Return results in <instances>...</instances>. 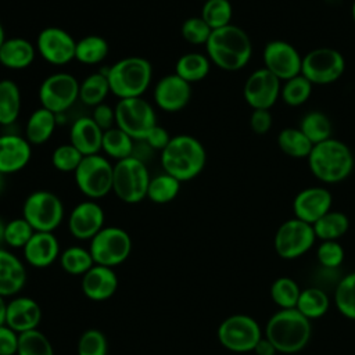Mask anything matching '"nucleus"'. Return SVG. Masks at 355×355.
I'll use <instances>...</instances> for the list:
<instances>
[{"label": "nucleus", "mask_w": 355, "mask_h": 355, "mask_svg": "<svg viewBox=\"0 0 355 355\" xmlns=\"http://www.w3.org/2000/svg\"><path fill=\"white\" fill-rule=\"evenodd\" d=\"M205 50L211 64L233 72L244 68L251 60L252 43L243 28L230 24L212 31Z\"/></svg>", "instance_id": "obj_1"}, {"label": "nucleus", "mask_w": 355, "mask_h": 355, "mask_svg": "<svg viewBox=\"0 0 355 355\" xmlns=\"http://www.w3.org/2000/svg\"><path fill=\"white\" fill-rule=\"evenodd\" d=\"M207 164V151L202 143L190 135H176L161 151V166L179 182L197 178Z\"/></svg>", "instance_id": "obj_2"}, {"label": "nucleus", "mask_w": 355, "mask_h": 355, "mask_svg": "<svg viewBox=\"0 0 355 355\" xmlns=\"http://www.w3.org/2000/svg\"><path fill=\"white\" fill-rule=\"evenodd\" d=\"M306 159L312 175L323 183L345 180L355 165L349 147L333 137L315 144Z\"/></svg>", "instance_id": "obj_3"}, {"label": "nucleus", "mask_w": 355, "mask_h": 355, "mask_svg": "<svg viewBox=\"0 0 355 355\" xmlns=\"http://www.w3.org/2000/svg\"><path fill=\"white\" fill-rule=\"evenodd\" d=\"M265 333L277 352L295 354L308 344L312 326L298 309H280L268 320Z\"/></svg>", "instance_id": "obj_4"}, {"label": "nucleus", "mask_w": 355, "mask_h": 355, "mask_svg": "<svg viewBox=\"0 0 355 355\" xmlns=\"http://www.w3.org/2000/svg\"><path fill=\"white\" fill-rule=\"evenodd\" d=\"M110 90L119 100L143 97L153 79L151 62L143 57H125L103 71Z\"/></svg>", "instance_id": "obj_5"}, {"label": "nucleus", "mask_w": 355, "mask_h": 355, "mask_svg": "<svg viewBox=\"0 0 355 355\" xmlns=\"http://www.w3.org/2000/svg\"><path fill=\"white\" fill-rule=\"evenodd\" d=\"M150 179L147 164L132 155L114 164L112 191L121 201L137 204L147 198Z\"/></svg>", "instance_id": "obj_6"}, {"label": "nucleus", "mask_w": 355, "mask_h": 355, "mask_svg": "<svg viewBox=\"0 0 355 355\" xmlns=\"http://www.w3.org/2000/svg\"><path fill=\"white\" fill-rule=\"evenodd\" d=\"M79 191L87 200H100L112 191L114 165L101 154L85 155L73 172Z\"/></svg>", "instance_id": "obj_7"}, {"label": "nucleus", "mask_w": 355, "mask_h": 355, "mask_svg": "<svg viewBox=\"0 0 355 355\" xmlns=\"http://www.w3.org/2000/svg\"><path fill=\"white\" fill-rule=\"evenodd\" d=\"M64 204L61 198L49 190L32 191L24 201L22 218L35 232H54L64 219Z\"/></svg>", "instance_id": "obj_8"}, {"label": "nucleus", "mask_w": 355, "mask_h": 355, "mask_svg": "<svg viewBox=\"0 0 355 355\" xmlns=\"http://www.w3.org/2000/svg\"><path fill=\"white\" fill-rule=\"evenodd\" d=\"M114 108L115 126L126 132L133 140H144L150 130L158 125L154 107L143 97L122 98Z\"/></svg>", "instance_id": "obj_9"}, {"label": "nucleus", "mask_w": 355, "mask_h": 355, "mask_svg": "<svg viewBox=\"0 0 355 355\" xmlns=\"http://www.w3.org/2000/svg\"><path fill=\"white\" fill-rule=\"evenodd\" d=\"M89 251L96 265L108 268L123 263L132 251L129 233L118 226H104L92 240Z\"/></svg>", "instance_id": "obj_10"}, {"label": "nucleus", "mask_w": 355, "mask_h": 355, "mask_svg": "<svg viewBox=\"0 0 355 355\" xmlns=\"http://www.w3.org/2000/svg\"><path fill=\"white\" fill-rule=\"evenodd\" d=\"M345 71L344 55L331 47H318L302 57L301 75L312 85H330Z\"/></svg>", "instance_id": "obj_11"}, {"label": "nucleus", "mask_w": 355, "mask_h": 355, "mask_svg": "<svg viewBox=\"0 0 355 355\" xmlns=\"http://www.w3.org/2000/svg\"><path fill=\"white\" fill-rule=\"evenodd\" d=\"M79 80L68 72L49 75L39 87V101L43 108L55 115L64 114L79 100Z\"/></svg>", "instance_id": "obj_12"}, {"label": "nucleus", "mask_w": 355, "mask_h": 355, "mask_svg": "<svg viewBox=\"0 0 355 355\" xmlns=\"http://www.w3.org/2000/svg\"><path fill=\"white\" fill-rule=\"evenodd\" d=\"M216 336L222 347L233 352L254 351L255 345L262 338L258 322L254 318L243 313L232 315L222 320Z\"/></svg>", "instance_id": "obj_13"}, {"label": "nucleus", "mask_w": 355, "mask_h": 355, "mask_svg": "<svg viewBox=\"0 0 355 355\" xmlns=\"http://www.w3.org/2000/svg\"><path fill=\"white\" fill-rule=\"evenodd\" d=\"M316 240L312 225L297 218L283 222L275 234L273 245L283 259H295L311 250Z\"/></svg>", "instance_id": "obj_14"}, {"label": "nucleus", "mask_w": 355, "mask_h": 355, "mask_svg": "<svg viewBox=\"0 0 355 355\" xmlns=\"http://www.w3.org/2000/svg\"><path fill=\"white\" fill-rule=\"evenodd\" d=\"M76 40L62 28L47 26L36 37V51L50 65L62 67L75 60Z\"/></svg>", "instance_id": "obj_15"}, {"label": "nucleus", "mask_w": 355, "mask_h": 355, "mask_svg": "<svg viewBox=\"0 0 355 355\" xmlns=\"http://www.w3.org/2000/svg\"><path fill=\"white\" fill-rule=\"evenodd\" d=\"M263 68L270 71L280 80H288L301 73L302 55L286 40H270L262 51Z\"/></svg>", "instance_id": "obj_16"}, {"label": "nucleus", "mask_w": 355, "mask_h": 355, "mask_svg": "<svg viewBox=\"0 0 355 355\" xmlns=\"http://www.w3.org/2000/svg\"><path fill=\"white\" fill-rule=\"evenodd\" d=\"M282 80L266 68L254 71L245 80L243 96L252 110H270L280 97Z\"/></svg>", "instance_id": "obj_17"}, {"label": "nucleus", "mask_w": 355, "mask_h": 355, "mask_svg": "<svg viewBox=\"0 0 355 355\" xmlns=\"http://www.w3.org/2000/svg\"><path fill=\"white\" fill-rule=\"evenodd\" d=\"M104 209L94 200L80 201L68 216V230L78 240H92L104 227Z\"/></svg>", "instance_id": "obj_18"}, {"label": "nucleus", "mask_w": 355, "mask_h": 355, "mask_svg": "<svg viewBox=\"0 0 355 355\" xmlns=\"http://www.w3.org/2000/svg\"><path fill=\"white\" fill-rule=\"evenodd\" d=\"M153 98L159 110L178 112L189 104L191 98V85L175 72L165 75L155 83Z\"/></svg>", "instance_id": "obj_19"}, {"label": "nucleus", "mask_w": 355, "mask_h": 355, "mask_svg": "<svg viewBox=\"0 0 355 355\" xmlns=\"http://www.w3.org/2000/svg\"><path fill=\"white\" fill-rule=\"evenodd\" d=\"M333 197L330 191L320 186L306 187L297 193L293 201L294 218L313 225L331 208Z\"/></svg>", "instance_id": "obj_20"}, {"label": "nucleus", "mask_w": 355, "mask_h": 355, "mask_svg": "<svg viewBox=\"0 0 355 355\" xmlns=\"http://www.w3.org/2000/svg\"><path fill=\"white\" fill-rule=\"evenodd\" d=\"M32 158V144L25 136L15 133L0 135V172L12 175L22 171Z\"/></svg>", "instance_id": "obj_21"}, {"label": "nucleus", "mask_w": 355, "mask_h": 355, "mask_svg": "<svg viewBox=\"0 0 355 355\" xmlns=\"http://www.w3.org/2000/svg\"><path fill=\"white\" fill-rule=\"evenodd\" d=\"M42 320V308L31 297H14L7 302L6 324L18 334L39 327Z\"/></svg>", "instance_id": "obj_22"}, {"label": "nucleus", "mask_w": 355, "mask_h": 355, "mask_svg": "<svg viewBox=\"0 0 355 355\" xmlns=\"http://www.w3.org/2000/svg\"><path fill=\"white\" fill-rule=\"evenodd\" d=\"M82 291L92 301H105L111 298L118 288V276L114 268L93 265L82 276Z\"/></svg>", "instance_id": "obj_23"}, {"label": "nucleus", "mask_w": 355, "mask_h": 355, "mask_svg": "<svg viewBox=\"0 0 355 355\" xmlns=\"http://www.w3.org/2000/svg\"><path fill=\"white\" fill-rule=\"evenodd\" d=\"M22 251L31 266L43 269L60 258V243L53 232H35Z\"/></svg>", "instance_id": "obj_24"}, {"label": "nucleus", "mask_w": 355, "mask_h": 355, "mask_svg": "<svg viewBox=\"0 0 355 355\" xmlns=\"http://www.w3.org/2000/svg\"><path fill=\"white\" fill-rule=\"evenodd\" d=\"M26 268L24 262L6 248H0V295L14 297L26 283Z\"/></svg>", "instance_id": "obj_25"}, {"label": "nucleus", "mask_w": 355, "mask_h": 355, "mask_svg": "<svg viewBox=\"0 0 355 355\" xmlns=\"http://www.w3.org/2000/svg\"><path fill=\"white\" fill-rule=\"evenodd\" d=\"M103 130L92 116H79L69 129V143L85 155L100 154Z\"/></svg>", "instance_id": "obj_26"}, {"label": "nucleus", "mask_w": 355, "mask_h": 355, "mask_svg": "<svg viewBox=\"0 0 355 355\" xmlns=\"http://www.w3.org/2000/svg\"><path fill=\"white\" fill-rule=\"evenodd\" d=\"M35 57L36 46L25 37H7L0 46V65L8 69H25Z\"/></svg>", "instance_id": "obj_27"}, {"label": "nucleus", "mask_w": 355, "mask_h": 355, "mask_svg": "<svg viewBox=\"0 0 355 355\" xmlns=\"http://www.w3.org/2000/svg\"><path fill=\"white\" fill-rule=\"evenodd\" d=\"M55 126H57V115L49 111L47 108L39 107L29 115L26 121L25 137L31 144H35V146L44 144L54 135Z\"/></svg>", "instance_id": "obj_28"}, {"label": "nucleus", "mask_w": 355, "mask_h": 355, "mask_svg": "<svg viewBox=\"0 0 355 355\" xmlns=\"http://www.w3.org/2000/svg\"><path fill=\"white\" fill-rule=\"evenodd\" d=\"M22 97L17 82L12 79H0V125H12L21 112Z\"/></svg>", "instance_id": "obj_29"}, {"label": "nucleus", "mask_w": 355, "mask_h": 355, "mask_svg": "<svg viewBox=\"0 0 355 355\" xmlns=\"http://www.w3.org/2000/svg\"><path fill=\"white\" fill-rule=\"evenodd\" d=\"M209 58L205 54L196 51L180 55L175 65V73L190 85L202 80L209 73Z\"/></svg>", "instance_id": "obj_30"}, {"label": "nucleus", "mask_w": 355, "mask_h": 355, "mask_svg": "<svg viewBox=\"0 0 355 355\" xmlns=\"http://www.w3.org/2000/svg\"><path fill=\"white\" fill-rule=\"evenodd\" d=\"M108 51V42L103 36L87 35L76 40L75 60L83 65H97L107 58Z\"/></svg>", "instance_id": "obj_31"}, {"label": "nucleus", "mask_w": 355, "mask_h": 355, "mask_svg": "<svg viewBox=\"0 0 355 355\" xmlns=\"http://www.w3.org/2000/svg\"><path fill=\"white\" fill-rule=\"evenodd\" d=\"M135 141L136 140H133L126 132H123L118 126H114L108 130H104L101 140V151L107 157L115 161H121L133 155Z\"/></svg>", "instance_id": "obj_32"}, {"label": "nucleus", "mask_w": 355, "mask_h": 355, "mask_svg": "<svg viewBox=\"0 0 355 355\" xmlns=\"http://www.w3.org/2000/svg\"><path fill=\"white\" fill-rule=\"evenodd\" d=\"M108 93H111L110 83L103 71L90 73L79 83V100L87 107L105 103Z\"/></svg>", "instance_id": "obj_33"}, {"label": "nucleus", "mask_w": 355, "mask_h": 355, "mask_svg": "<svg viewBox=\"0 0 355 355\" xmlns=\"http://www.w3.org/2000/svg\"><path fill=\"white\" fill-rule=\"evenodd\" d=\"M312 227L316 239H320L322 241L337 240L347 233L349 227V219L345 214L330 209L327 214L319 218L312 225Z\"/></svg>", "instance_id": "obj_34"}, {"label": "nucleus", "mask_w": 355, "mask_h": 355, "mask_svg": "<svg viewBox=\"0 0 355 355\" xmlns=\"http://www.w3.org/2000/svg\"><path fill=\"white\" fill-rule=\"evenodd\" d=\"M298 128L309 139V141L313 146L333 137L331 121L322 111H309V112H306L302 116Z\"/></svg>", "instance_id": "obj_35"}, {"label": "nucleus", "mask_w": 355, "mask_h": 355, "mask_svg": "<svg viewBox=\"0 0 355 355\" xmlns=\"http://www.w3.org/2000/svg\"><path fill=\"white\" fill-rule=\"evenodd\" d=\"M277 146L291 158H308L313 144L300 128H284L277 135Z\"/></svg>", "instance_id": "obj_36"}, {"label": "nucleus", "mask_w": 355, "mask_h": 355, "mask_svg": "<svg viewBox=\"0 0 355 355\" xmlns=\"http://www.w3.org/2000/svg\"><path fill=\"white\" fill-rule=\"evenodd\" d=\"M330 306L327 294L318 287H308L301 290L295 309L300 311L306 319H318L323 316Z\"/></svg>", "instance_id": "obj_37"}, {"label": "nucleus", "mask_w": 355, "mask_h": 355, "mask_svg": "<svg viewBox=\"0 0 355 355\" xmlns=\"http://www.w3.org/2000/svg\"><path fill=\"white\" fill-rule=\"evenodd\" d=\"M182 182L176 178L162 172L150 179L147 189V198L154 204H168L173 201L180 191Z\"/></svg>", "instance_id": "obj_38"}, {"label": "nucleus", "mask_w": 355, "mask_h": 355, "mask_svg": "<svg viewBox=\"0 0 355 355\" xmlns=\"http://www.w3.org/2000/svg\"><path fill=\"white\" fill-rule=\"evenodd\" d=\"M60 263L67 273L83 276L94 265V261L89 248H83L80 245H71L60 254Z\"/></svg>", "instance_id": "obj_39"}, {"label": "nucleus", "mask_w": 355, "mask_h": 355, "mask_svg": "<svg viewBox=\"0 0 355 355\" xmlns=\"http://www.w3.org/2000/svg\"><path fill=\"white\" fill-rule=\"evenodd\" d=\"M200 17L214 29L230 25L233 17V7L229 0H207L202 4Z\"/></svg>", "instance_id": "obj_40"}, {"label": "nucleus", "mask_w": 355, "mask_h": 355, "mask_svg": "<svg viewBox=\"0 0 355 355\" xmlns=\"http://www.w3.org/2000/svg\"><path fill=\"white\" fill-rule=\"evenodd\" d=\"M313 85L304 76L297 75L282 85L280 97L290 107H298L306 103L312 94Z\"/></svg>", "instance_id": "obj_41"}, {"label": "nucleus", "mask_w": 355, "mask_h": 355, "mask_svg": "<svg viewBox=\"0 0 355 355\" xmlns=\"http://www.w3.org/2000/svg\"><path fill=\"white\" fill-rule=\"evenodd\" d=\"M17 355H54V349L47 336L35 329L19 334Z\"/></svg>", "instance_id": "obj_42"}, {"label": "nucleus", "mask_w": 355, "mask_h": 355, "mask_svg": "<svg viewBox=\"0 0 355 355\" xmlns=\"http://www.w3.org/2000/svg\"><path fill=\"white\" fill-rule=\"evenodd\" d=\"M334 304L343 316L355 320V272L338 282L334 290Z\"/></svg>", "instance_id": "obj_43"}, {"label": "nucleus", "mask_w": 355, "mask_h": 355, "mask_svg": "<svg viewBox=\"0 0 355 355\" xmlns=\"http://www.w3.org/2000/svg\"><path fill=\"white\" fill-rule=\"evenodd\" d=\"M301 290L297 282L287 276L276 279L270 286V297L280 309L295 308Z\"/></svg>", "instance_id": "obj_44"}, {"label": "nucleus", "mask_w": 355, "mask_h": 355, "mask_svg": "<svg viewBox=\"0 0 355 355\" xmlns=\"http://www.w3.org/2000/svg\"><path fill=\"white\" fill-rule=\"evenodd\" d=\"M76 352L78 355H107L108 340L101 330L87 329L78 340Z\"/></svg>", "instance_id": "obj_45"}, {"label": "nucleus", "mask_w": 355, "mask_h": 355, "mask_svg": "<svg viewBox=\"0 0 355 355\" xmlns=\"http://www.w3.org/2000/svg\"><path fill=\"white\" fill-rule=\"evenodd\" d=\"M35 229L25 218H15L7 222L4 243L11 248H24L33 236Z\"/></svg>", "instance_id": "obj_46"}, {"label": "nucleus", "mask_w": 355, "mask_h": 355, "mask_svg": "<svg viewBox=\"0 0 355 355\" xmlns=\"http://www.w3.org/2000/svg\"><path fill=\"white\" fill-rule=\"evenodd\" d=\"M82 159H83V155L71 143H65L55 147L51 154L53 166L57 171L64 173H69V172L73 173Z\"/></svg>", "instance_id": "obj_47"}, {"label": "nucleus", "mask_w": 355, "mask_h": 355, "mask_svg": "<svg viewBox=\"0 0 355 355\" xmlns=\"http://www.w3.org/2000/svg\"><path fill=\"white\" fill-rule=\"evenodd\" d=\"M180 33L187 43L194 46H201V44L205 46L212 33V29L198 15V17H189L187 19H184L180 26Z\"/></svg>", "instance_id": "obj_48"}, {"label": "nucleus", "mask_w": 355, "mask_h": 355, "mask_svg": "<svg viewBox=\"0 0 355 355\" xmlns=\"http://www.w3.org/2000/svg\"><path fill=\"white\" fill-rule=\"evenodd\" d=\"M316 258L319 263L324 268H338L344 261V248L337 240L322 241V244L318 247Z\"/></svg>", "instance_id": "obj_49"}, {"label": "nucleus", "mask_w": 355, "mask_h": 355, "mask_svg": "<svg viewBox=\"0 0 355 355\" xmlns=\"http://www.w3.org/2000/svg\"><path fill=\"white\" fill-rule=\"evenodd\" d=\"M90 116L103 132L115 126V108H112L107 103H101L93 107Z\"/></svg>", "instance_id": "obj_50"}, {"label": "nucleus", "mask_w": 355, "mask_h": 355, "mask_svg": "<svg viewBox=\"0 0 355 355\" xmlns=\"http://www.w3.org/2000/svg\"><path fill=\"white\" fill-rule=\"evenodd\" d=\"M19 334L6 323L0 326V355H17Z\"/></svg>", "instance_id": "obj_51"}, {"label": "nucleus", "mask_w": 355, "mask_h": 355, "mask_svg": "<svg viewBox=\"0 0 355 355\" xmlns=\"http://www.w3.org/2000/svg\"><path fill=\"white\" fill-rule=\"evenodd\" d=\"M272 114L269 110H252L250 116V128L257 135H265L272 128Z\"/></svg>", "instance_id": "obj_52"}, {"label": "nucleus", "mask_w": 355, "mask_h": 355, "mask_svg": "<svg viewBox=\"0 0 355 355\" xmlns=\"http://www.w3.org/2000/svg\"><path fill=\"white\" fill-rule=\"evenodd\" d=\"M171 136L168 133V130L159 125H155L150 133L146 136L144 141L154 150V151H162L168 143L171 141Z\"/></svg>", "instance_id": "obj_53"}, {"label": "nucleus", "mask_w": 355, "mask_h": 355, "mask_svg": "<svg viewBox=\"0 0 355 355\" xmlns=\"http://www.w3.org/2000/svg\"><path fill=\"white\" fill-rule=\"evenodd\" d=\"M254 352L257 355H276L277 349L275 348V345L265 337V338H261L258 341V344L255 345L254 348Z\"/></svg>", "instance_id": "obj_54"}, {"label": "nucleus", "mask_w": 355, "mask_h": 355, "mask_svg": "<svg viewBox=\"0 0 355 355\" xmlns=\"http://www.w3.org/2000/svg\"><path fill=\"white\" fill-rule=\"evenodd\" d=\"M6 309H7L6 298L0 295V326L6 323Z\"/></svg>", "instance_id": "obj_55"}, {"label": "nucleus", "mask_w": 355, "mask_h": 355, "mask_svg": "<svg viewBox=\"0 0 355 355\" xmlns=\"http://www.w3.org/2000/svg\"><path fill=\"white\" fill-rule=\"evenodd\" d=\"M6 225H7V222L0 216V248L3 247V244H6L4 243V234H6Z\"/></svg>", "instance_id": "obj_56"}, {"label": "nucleus", "mask_w": 355, "mask_h": 355, "mask_svg": "<svg viewBox=\"0 0 355 355\" xmlns=\"http://www.w3.org/2000/svg\"><path fill=\"white\" fill-rule=\"evenodd\" d=\"M4 190H6V175L0 172V196L3 194Z\"/></svg>", "instance_id": "obj_57"}, {"label": "nucleus", "mask_w": 355, "mask_h": 355, "mask_svg": "<svg viewBox=\"0 0 355 355\" xmlns=\"http://www.w3.org/2000/svg\"><path fill=\"white\" fill-rule=\"evenodd\" d=\"M7 37H6V31H4V28H3V24L0 22V46L3 44V42L6 40Z\"/></svg>", "instance_id": "obj_58"}, {"label": "nucleus", "mask_w": 355, "mask_h": 355, "mask_svg": "<svg viewBox=\"0 0 355 355\" xmlns=\"http://www.w3.org/2000/svg\"><path fill=\"white\" fill-rule=\"evenodd\" d=\"M351 15H352V19H354V24H355V0L352 3V7H351Z\"/></svg>", "instance_id": "obj_59"}, {"label": "nucleus", "mask_w": 355, "mask_h": 355, "mask_svg": "<svg viewBox=\"0 0 355 355\" xmlns=\"http://www.w3.org/2000/svg\"><path fill=\"white\" fill-rule=\"evenodd\" d=\"M201 1H207V0H201Z\"/></svg>", "instance_id": "obj_60"}]
</instances>
